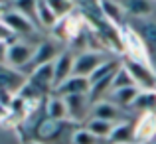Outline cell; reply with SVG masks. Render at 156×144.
Listing matches in <instances>:
<instances>
[{
	"mask_svg": "<svg viewBox=\"0 0 156 144\" xmlns=\"http://www.w3.org/2000/svg\"><path fill=\"white\" fill-rule=\"evenodd\" d=\"M48 4L53 10V14L57 16V20H63L67 16H71L77 8V4L71 2V0H48Z\"/></svg>",
	"mask_w": 156,
	"mask_h": 144,
	"instance_id": "cell-24",
	"label": "cell"
},
{
	"mask_svg": "<svg viewBox=\"0 0 156 144\" xmlns=\"http://www.w3.org/2000/svg\"><path fill=\"white\" fill-rule=\"evenodd\" d=\"M36 20L42 24V28H48V30H53L59 24L57 16L53 14V10L48 4V0H36Z\"/></svg>",
	"mask_w": 156,
	"mask_h": 144,
	"instance_id": "cell-19",
	"label": "cell"
},
{
	"mask_svg": "<svg viewBox=\"0 0 156 144\" xmlns=\"http://www.w3.org/2000/svg\"><path fill=\"white\" fill-rule=\"evenodd\" d=\"M73 61H75V53L71 51H61L55 57V61H53V91L73 75Z\"/></svg>",
	"mask_w": 156,
	"mask_h": 144,
	"instance_id": "cell-11",
	"label": "cell"
},
{
	"mask_svg": "<svg viewBox=\"0 0 156 144\" xmlns=\"http://www.w3.org/2000/svg\"><path fill=\"white\" fill-rule=\"evenodd\" d=\"M138 93H140L138 87H125V89H119V91L109 93V97L103 99V101H111V103H115L117 107H121V109L126 111V109H133Z\"/></svg>",
	"mask_w": 156,
	"mask_h": 144,
	"instance_id": "cell-18",
	"label": "cell"
},
{
	"mask_svg": "<svg viewBox=\"0 0 156 144\" xmlns=\"http://www.w3.org/2000/svg\"><path fill=\"white\" fill-rule=\"evenodd\" d=\"M28 83L34 85L38 91L46 95L48 91H53V63H46L42 67H36L28 75Z\"/></svg>",
	"mask_w": 156,
	"mask_h": 144,
	"instance_id": "cell-12",
	"label": "cell"
},
{
	"mask_svg": "<svg viewBox=\"0 0 156 144\" xmlns=\"http://www.w3.org/2000/svg\"><path fill=\"white\" fill-rule=\"evenodd\" d=\"M89 89H91V83L85 77H77L71 75L69 79H65L59 87H55L53 95L57 97H69V95H89Z\"/></svg>",
	"mask_w": 156,
	"mask_h": 144,
	"instance_id": "cell-14",
	"label": "cell"
},
{
	"mask_svg": "<svg viewBox=\"0 0 156 144\" xmlns=\"http://www.w3.org/2000/svg\"><path fill=\"white\" fill-rule=\"evenodd\" d=\"M16 36L12 34L10 30H8L6 26H4V22L0 20V44H6V46H10V44H14L16 42Z\"/></svg>",
	"mask_w": 156,
	"mask_h": 144,
	"instance_id": "cell-28",
	"label": "cell"
},
{
	"mask_svg": "<svg viewBox=\"0 0 156 144\" xmlns=\"http://www.w3.org/2000/svg\"><path fill=\"white\" fill-rule=\"evenodd\" d=\"M57 55H59V49H57L55 44H51V42L38 44V46H36V51H34V57H32V63L28 65L22 73L28 77L36 67H42V65H46V63H53Z\"/></svg>",
	"mask_w": 156,
	"mask_h": 144,
	"instance_id": "cell-10",
	"label": "cell"
},
{
	"mask_svg": "<svg viewBox=\"0 0 156 144\" xmlns=\"http://www.w3.org/2000/svg\"><path fill=\"white\" fill-rule=\"evenodd\" d=\"M154 144H156V142H154Z\"/></svg>",
	"mask_w": 156,
	"mask_h": 144,
	"instance_id": "cell-32",
	"label": "cell"
},
{
	"mask_svg": "<svg viewBox=\"0 0 156 144\" xmlns=\"http://www.w3.org/2000/svg\"><path fill=\"white\" fill-rule=\"evenodd\" d=\"M133 109L142 113H156V91H140Z\"/></svg>",
	"mask_w": 156,
	"mask_h": 144,
	"instance_id": "cell-23",
	"label": "cell"
},
{
	"mask_svg": "<svg viewBox=\"0 0 156 144\" xmlns=\"http://www.w3.org/2000/svg\"><path fill=\"white\" fill-rule=\"evenodd\" d=\"M107 142L109 144H134V122L125 121V122L115 125Z\"/></svg>",
	"mask_w": 156,
	"mask_h": 144,
	"instance_id": "cell-17",
	"label": "cell"
},
{
	"mask_svg": "<svg viewBox=\"0 0 156 144\" xmlns=\"http://www.w3.org/2000/svg\"><path fill=\"white\" fill-rule=\"evenodd\" d=\"M28 83V77L18 69H12L8 65H0V91H6L10 95H18L20 89Z\"/></svg>",
	"mask_w": 156,
	"mask_h": 144,
	"instance_id": "cell-8",
	"label": "cell"
},
{
	"mask_svg": "<svg viewBox=\"0 0 156 144\" xmlns=\"http://www.w3.org/2000/svg\"><path fill=\"white\" fill-rule=\"evenodd\" d=\"M99 142H101L99 138H95L85 126L75 128L71 132V138H69V144H99Z\"/></svg>",
	"mask_w": 156,
	"mask_h": 144,
	"instance_id": "cell-26",
	"label": "cell"
},
{
	"mask_svg": "<svg viewBox=\"0 0 156 144\" xmlns=\"http://www.w3.org/2000/svg\"><path fill=\"white\" fill-rule=\"evenodd\" d=\"M156 136V113H142L134 121V144H146Z\"/></svg>",
	"mask_w": 156,
	"mask_h": 144,
	"instance_id": "cell-9",
	"label": "cell"
},
{
	"mask_svg": "<svg viewBox=\"0 0 156 144\" xmlns=\"http://www.w3.org/2000/svg\"><path fill=\"white\" fill-rule=\"evenodd\" d=\"M46 117L50 121H57V122H65L67 121V107L65 101L57 95H51L46 103Z\"/></svg>",
	"mask_w": 156,
	"mask_h": 144,
	"instance_id": "cell-20",
	"label": "cell"
},
{
	"mask_svg": "<svg viewBox=\"0 0 156 144\" xmlns=\"http://www.w3.org/2000/svg\"><path fill=\"white\" fill-rule=\"evenodd\" d=\"M133 28L136 30V34L140 36V40L144 42L150 57L156 55V20H152V18H138Z\"/></svg>",
	"mask_w": 156,
	"mask_h": 144,
	"instance_id": "cell-13",
	"label": "cell"
},
{
	"mask_svg": "<svg viewBox=\"0 0 156 144\" xmlns=\"http://www.w3.org/2000/svg\"><path fill=\"white\" fill-rule=\"evenodd\" d=\"M101 14L109 24H113L115 28H122L125 26V12L121 8V2L117 0H101L99 2Z\"/></svg>",
	"mask_w": 156,
	"mask_h": 144,
	"instance_id": "cell-15",
	"label": "cell"
},
{
	"mask_svg": "<svg viewBox=\"0 0 156 144\" xmlns=\"http://www.w3.org/2000/svg\"><path fill=\"white\" fill-rule=\"evenodd\" d=\"M6 44H0V65H6Z\"/></svg>",
	"mask_w": 156,
	"mask_h": 144,
	"instance_id": "cell-29",
	"label": "cell"
},
{
	"mask_svg": "<svg viewBox=\"0 0 156 144\" xmlns=\"http://www.w3.org/2000/svg\"><path fill=\"white\" fill-rule=\"evenodd\" d=\"M65 101L67 107V121L73 122H87V117H91V101L89 95H69V97H61Z\"/></svg>",
	"mask_w": 156,
	"mask_h": 144,
	"instance_id": "cell-5",
	"label": "cell"
},
{
	"mask_svg": "<svg viewBox=\"0 0 156 144\" xmlns=\"http://www.w3.org/2000/svg\"><path fill=\"white\" fill-rule=\"evenodd\" d=\"M122 65L126 67V71L130 73L134 85H136L140 91H156V71L152 67L144 63H138V61L130 59V57L122 55Z\"/></svg>",
	"mask_w": 156,
	"mask_h": 144,
	"instance_id": "cell-3",
	"label": "cell"
},
{
	"mask_svg": "<svg viewBox=\"0 0 156 144\" xmlns=\"http://www.w3.org/2000/svg\"><path fill=\"white\" fill-rule=\"evenodd\" d=\"M63 125L65 122H57V121H50V118H46V121H42L38 125V138L44 142H50V140H55L57 136L61 134V130H63Z\"/></svg>",
	"mask_w": 156,
	"mask_h": 144,
	"instance_id": "cell-21",
	"label": "cell"
},
{
	"mask_svg": "<svg viewBox=\"0 0 156 144\" xmlns=\"http://www.w3.org/2000/svg\"><path fill=\"white\" fill-rule=\"evenodd\" d=\"M125 87H136V85H134L130 73L126 71V67L121 63V67L117 69V73H115V77H113V83H111V93L119 91V89H125Z\"/></svg>",
	"mask_w": 156,
	"mask_h": 144,
	"instance_id": "cell-25",
	"label": "cell"
},
{
	"mask_svg": "<svg viewBox=\"0 0 156 144\" xmlns=\"http://www.w3.org/2000/svg\"><path fill=\"white\" fill-rule=\"evenodd\" d=\"M121 38H122V46H125V57H130V59L138 61V63H144V65H148V67L154 69L152 57H150L144 42L140 40V36L136 34V30H134L130 24H125V26L121 28Z\"/></svg>",
	"mask_w": 156,
	"mask_h": 144,
	"instance_id": "cell-1",
	"label": "cell"
},
{
	"mask_svg": "<svg viewBox=\"0 0 156 144\" xmlns=\"http://www.w3.org/2000/svg\"><path fill=\"white\" fill-rule=\"evenodd\" d=\"M121 8L125 14L138 20V18H148L152 14L154 2H150V0H121Z\"/></svg>",
	"mask_w": 156,
	"mask_h": 144,
	"instance_id": "cell-16",
	"label": "cell"
},
{
	"mask_svg": "<svg viewBox=\"0 0 156 144\" xmlns=\"http://www.w3.org/2000/svg\"><path fill=\"white\" fill-rule=\"evenodd\" d=\"M18 97L22 99L24 103H38L40 99L44 97V93L42 91H38V89L34 87V85H30V83H26L22 89H20V93H18Z\"/></svg>",
	"mask_w": 156,
	"mask_h": 144,
	"instance_id": "cell-27",
	"label": "cell"
},
{
	"mask_svg": "<svg viewBox=\"0 0 156 144\" xmlns=\"http://www.w3.org/2000/svg\"><path fill=\"white\" fill-rule=\"evenodd\" d=\"M113 57H119V55H113V53L105 51V49H85L79 55H75V61H73V75L89 79L91 73L95 71L97 67H101L103 63H107V61L113 59Z\"/></svg>",
	"mask_w": 156,
	"mask_h": 144,
	"instance_id": "cell-2",
	"label": "cell"
},
{
	"mask_svg": "<svg viewBox=\"0 0 156 144\" xmlns=\"http://www.w3.org/2000/svg\"><path fill=\"white\" fill-rule=\"evenodd\" d=\"M89 118H99V121H107L111 125H119V122H125L129 121L126 118L125 109L117 107L115 103L111 101H99L91 107V117Z\"/></svg>",
	"mask_w": 156,
	"mask_h": 144,
	"instance_id": "cell-6",
	"label": "cell"
},
{
	"mask_svg": "<svg viewBox=\"0 0 156 144\" xmlns=\"http://www.w3.org/2000/svg\"><path fill=\"white\" fill-rule=\"evenodd\" d=\"M36 47L30 46L26 42H14L6 47V65L12 69H18L24 71L28 65L32 63V57H34Z\"/></svg>",
	"mask_w": 156,
	"mask_h": 144,
	"instance_id": "cell-4",
	"label": "cell"
},
{
	"mask_svg": "<svg viewBox=\"0 0 156 144\" xmlns=\"http://www.w3.org/2000/svg\"><path fill=\"white\" fill-rule=\"evenodd\" d=\"M30 144H40V142H30Z\"/></svg>",
	"mask_w": 156,
	"mask_h": 144,
	"instance_id": "cell-31",
	"label": "cell"
},
{
	"mask_svg": "<svg viewBox=\"0 0 156 144\" xmlns=\"http://www.w3.org/2000/svg\"><path fill=\"white\" fill-rule=\"evenodd\" d=\"M2 22H4V26H6L14 36H26V34H34V32H36L34 22H32L28 16H24L22 12H18V10L4 12Z\"/></svg>",
	"mask_w": 156,
	"mask_h": 144,
	"instance_id": "cell-7",
	"label": "cell"
},
{
	"mask_svg": "<svg viewBox=\"0 0 156 144\" xmlns=\"http://www.w3.org/2000/svg\"><path fill=\"white\" fill-rule=\"evenodd\" d=\"M113 126L115 125H111L107 121H99V118H87V122H85V128L95 138H99V140H107L109 138V134L113 132Z\"/></svg>",
	"mask_w": 156,
	"mask_h": 144,
	"instance_id": "cell-22",
	"label": "cell"
},
{
	"mask_svg": "<svg viewBox=\"0 0 156 144\" xmlns=\"http://www.w3.org/2000/svg\"><path fill=\"white\" fill-rule=\"evenodd\" d=\"M2 16H4V8H2V4H0V20H2Z\"/></svg>",
	"mask_w": 156,
	"mask_h": 144,
	"instance_id": "cell-30",
	"label": "cell"
}]
</instances>
